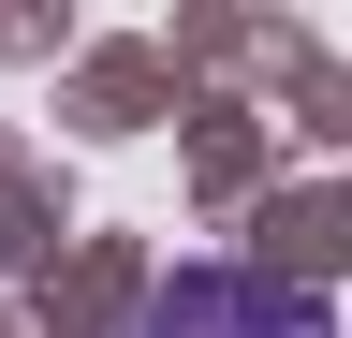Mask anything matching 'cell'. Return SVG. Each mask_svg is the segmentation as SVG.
Here are the masks:
<instances>
[{
    "instance_id": "1",
    "label": "cell",
    "mask_w": 352,
    "mask_h": 338,
    "mask_svg": "<svg viewBox=\"0 0 352 338\" xmlns=\"http://www.w3.org/2000/svg\"><path fill=\"white\" fill-rule=\"evenodd\" d=\"M147 338H338L308 294H279V279H250V265H191V279H162V309H147Z\"/></svg>"
}]
</instances>
